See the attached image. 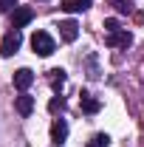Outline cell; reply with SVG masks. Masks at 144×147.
<instances>
[{
    "label": "cell",
    "instance_id": "1",
    "mask_svg": "<svg viewBox=\"0 0 144 147\" xmlns=\"http://www.w3.org/2000/svg\"><path fill=\"white\" fill-rule=\"evenodd\" d=\"M31 48H34V54H40V57H51L57 51V42H54V37L48 34V31H34Z\"/></svg>",
    "mask_w": 144,
    "mask_h": 147
},
{
    "label": "cell",
    "instance_id": "2",
    "mask_svg": "<svg viewBox=\"0 0 144 147\" xmlns=\"http://www.w3.org/2000/svg\"><path fill=\"white\" fill-rule=\"evenodd\" d=\"M20 45H23V34H20V28H11L9 34L3 37V42H0V54L3 57H14L20 51Z\"/></svg>",
    "mask_w": 144,
    "mask_h": 147
},
{
    "label": "cell",
    "instance_id": "3",
    "mask_svg": "<svg viewBox=\"0 0 144 147\" xmlns=\"http://www.w3.org/2000/svg\"><path fill=\"white\" fill-rule=\"evenodd\" d=\"M105 42H108L110 48H127L130 42H133V34L127 31V28H119V31H110L105 37Z\"/></svg>",
    "mask_w": 144,
    "mask_h": 147
},
{
    "label": "cell",
    "instance_id": "4",
    "mask_svg": "<svg viewBox=\"0 0 144 147\" xmlns=\"http://www.w3.org/2000/svg\"><path fill=\"white\" fill-rule=\"evenodd\" d=\"M31 20H34V9H28V6H17L14 14H11V28H23V26H28Z\"/></svg>",
    "mask_w": 144,
    "mask_h": 147
},
{
    "label": "cell",
    "instance_id": "5",
    "mask_svg": "<svg viewBox=\"0 0 144 147\" xmlns=\"http://www.w3.org/2000/svg\"><path fill=\"white\" fill-rule=\"evenodd\" d=\"M14 110H17L23 119H26V116H31V110H34V96H28V93L23 91L17 99H14Z\"/></svg>",
    "mask_w": 144,
    "mask_h": 147
},
{
    "label": "cell",
    "instance_id": "6",
    "mask_svg": "<svg viewBox=\"0 0 144 147\" xmlns=\"http://www.w3.org/2000/svg\"><path fill=\"white\" fill-rule=\"evenodd\" d=\"M79 108L85 110L88 116H93V113H99V110H102V105H99V99H93L88 91H82V93H79Z\"/></svg>",
    "mask_w": 144,
    "mask_h": 147
},
{
    "label": "cell",
    "instance_id": "7",
    "mask_svg": "<svg viewBox=\"0 0 144 147\" xmlns=\"http://www.w3.org/2000/svg\"><path fill=\"white\" fill-rule=\"evenodd\" d=\"M31 82H34V71H31V68H20V71L14 74V88H17V91L31 88Z\"/></svg>",
    "mask_w": 144,
    "mask_h": 147
},
{
    "label": "cell",
    "instance_id": "8",
    "mask_svg": "<svg viewBox=\"0 0 144 147\" xmlns=\"http://www.w3.org/2000/svg\"><path fill=\"white\" fill-rule=\"evenodd\" d=\"M65 139H68V122L65 119H54V125H51V142L62 144Z\"/></svg>",
    "mask_w": 144,
    "mask_h": 147
},
{
    "label": "cell",
    "instance_id": "9",
    "mask_svg": "<svg viewBox=\"0 0 144 147\" xmlns=\"http://www.w3.org/2000/svg\"><path fill=\"white\" fill-rule=\"evenodd\" d=\"M59 37H62L65 42H73V40L79 37V26H76L73 20H62V23H59Z\"/></svg>",
    "mask_w": 144,
    "mask_h": 147
},
{
    "label": "cell",
    "instance_id": "10",
    "mask_svg": "<svg viewBox=\"0 0 144 147\" xmlns=\"http://www.w3.org/2000/svg\"><path fill=\"white\" fill-rule=\"evenodd\" d=\"M65 82H68V74L62 71V68H51V71H48V85H51L57 93L62 91V85H65Z\"/></svg>",
    "mask_w": 144,
    "mask_h": 147
},
{
    "label": "cell",
    "instance_id": "11",
    "mask_svg": "<svg viewBox=\"0 0 144 147\" xmlns=\"http://www.w3.org/2000/svg\"><path fill=\"white\" fill-rule=\"evenodd\" d=\"M59 9H62V11H71V14H76V11H88L90 0H62Z\"/></svg>",
    "mask_w": 144,
    "mask_h": 147
},
{
    "label": "cell",
    "instance_id": "12",
    "mask_svg": "<svg viewBox=\"0 0 144 147\" xmlns=\"http://www.w3.org/2000/svg\"><path fill=\"white\" fill-rule=\"evenodd\" d=\"M110 6H113L119 14H133V11H136V3H133V0H110Z\"/></svg>",
    "mask_w": 144,
    "mask_h": 147
},
{
    "label": "cell",
    "instance_id": "13",
    "mask_svg": "<svg viewBox=\"0 0 144 147\" xmlns=\"http://www.w3.org/2000/svg\"><path fill=\"white\" fill-rule=\"evenodd\" d=\"M110 144V139H108V133H96L93 139L88 142V147H108Z\"/></svg>",
    "mask_w": 144,
    "mask_h": 147
},
{
    "label": "cell",
    "instance_id": "14",
    "mask_svg": "<svg viewBox=\"0 0 144 147\" xmlns=\"http://www.w3.org/2000/svg\"><path fill=\"white\" fill-rule=\"evenodd\" d=\"M48 110H51V113H62V110H65V99H62V96H54V99H51V102H48Z\"/></svg>",
    "mask_w": 144,
    "mask_h": 147
},
{
    "label": "cell",
    "instance_id": "15",
    "mask_svg": "<svg viewBox=\"0 0 144 147\" xmlns=\"http://www.w3.org/2000/svg\"><path fill=\"white\" fill-rule=\"evenodd\" d=\"M11 9H17V0H0V14H6Z\"/></svg>",
    "mask_w": 144,
    "mask_h": 147
},
{
    "label": "cell",
    "instance_id": "16",
    "mask_svg": "<svg viewBox=\"0 0 144 147\" xmlns=\"http://www.w3.org/2000/svg\"><path fill=\"white\" fill-rule=\"evenodd\" d=\"M119 28H122V26H119V20H113V17L105 20V31H108V34H110V31H119Z\"/></svg>",
    "mask_w": 144,
    "mask_h": 147
}]
</instances>
